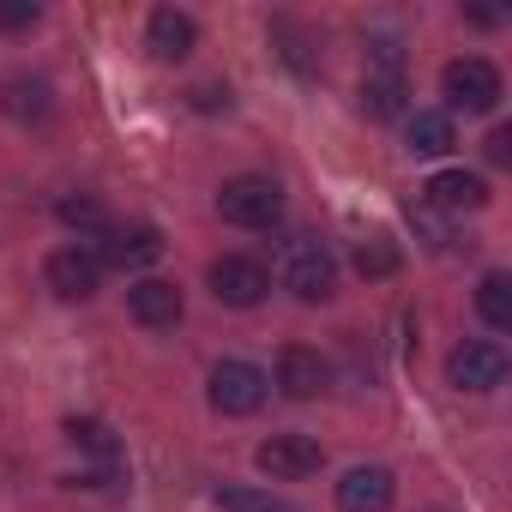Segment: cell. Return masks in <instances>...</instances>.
I'll list each match as a JSON object with an SVG mask.
<instances>
[{
  "mask_svg": "<svg viewBox=\"0 0 512 512\" xmlns=\"http://www.w3.org/2000/svg\"><path fill=\"white\" fill-rule=\"evenodd\" d=\"M61 223H73V229H97V223H103V205H97L91 193H73V199H61Z\"/></svg>",
  "mask_w": 512,
  "mask_h": 512,
  "instance_id": "obj_20",
  "label": "cell"
},
{
  "mask_svg": "<svg viewBox=\"0 0 512 512\" xmlns=\"http://www.w3.org/2000/svg\"><path fill=\"white\" fill-rule=\"evenodd\" d=\"M217 217L235 229H272L284 217V187L272 175H235L217 187Z\"/></svg>",
  "mask_w": 512,
  "mask_h": 512,
  "instance_id": "obj_2",
  "label": "cell"
},
{
  "mask_svg": "<svg viewBox=\"0 0 512 512\" xmlns=\"http://www.w3.org/2000/svg\"><path fill=\"white\" fill-rule=\"evenodd\" d=\"M37 25V0H0V31H19Z\"/></svg>",
  "mask_w": 512,
  "mask_h": 512,
  "instance_id": "obj_23",
  "label": "cell"
},
{
  "mask_svg": "<svg viewBox=\"0 0 512 512\" xmlns=\"http://www.w3.org/2000/svg\"><path fill=\"white\" fill-rule=\"evenodd\" d=\"M266 392H272V380L253 362H217L211 368V410H223V416H253L266 404Z\"/></svg>",
  "mask_w": 512,
  "mask_h": 512,
  "instance_id": "obj_4",
  "label": "cell"
},
{
  "mask_svg": "<svg viewBox=\"0 0 512 512\" xmlns=\"http://www.w3.org/2000/svg\"><path fill=\"white\" fill-rule=\"evenodd\" d=\"M145 43H151L157 61H187L193 43H199V25H193V13H181V7H157L151 25H145Z\"/></svg>",
  "mask_w": 512,
  "mask_h": 512,
  "instance_id": "obj_12",
  "label": "cell"
},
{
  "mask_svg": "<svg viewBox=\"0 0 512 512\" xmlns=\"http://www.w3.org/2000/svg\"><path fill=\"white\" fill-rule=\"evenodd\" d=\"M476 314L494 326V332H512V278L506 272H488L476 284Z\"/></svg>",
  "mask_w": 512,
  "mask_h": 512,
  "instance_id": "obj_16",
  "label": "cell"
},
{
  "mask_svg": "<svg viewBox=\"0 0 512 512\" xmlns=\"http://www.w3.org/2000/svg\"><path fill=\"white\" fill-rule=\"evenodd\" d=\"M103 260L109 266H157L163 260V235L151 229V223H133V229H109V241H103Z\"/></svg>",
  "mask_w": 512,
  "mask_h": 512,
  "instance_id": "obj_14",
  "label": "cell"
},
{
  "mask_svg": "<svg viewBox=\"0 0 512 512\" xmlns=\"http://www.w3.org/2000/svg\"><path fill=\"white\" fill-rule=\"evenodd\" d=\"M67 434H73V446H85V452H97V458H115V440H109L103 422H67Z\"/></svg>",
  "mask_w": 512,
  "mask_h": 512,
  "instance_id": "obj_21",
  "label": "cell"
},
{
  "mask_svg": "<svg viewBox=\"0 0 512 512\" xmlns=\"http://www.w3.org/2000/svg\"><path fill=\"white\" fill-rule=\"evenodd\" d=\"M97 284H103V260H97V253H85V247H61V253H49V290H55V296H67V302H91Z\"/></svg>",
  "mask_w": 512,
  "mask_h": 512,
  "instance_id": "obj_8",
  "label": "cell"
},
{
  "mask_svg": "<svg viewBox=\"0 0 512 512\" xmlns=\"http://www.w3.org/2000/svg\"><path fill=\"white\" fill-rule=\"evenodd\" d=\"M362 109L374 115V121H392L398 109H404V79H362Z\"/></svg>",
  "mask_w": 512,
  "mask_h": 512,
  "instance_id": "obj_17",
  "label": "cell"
},
{
  "mask_svg": "<svg viewBox=\"0 0 512 512\" xmlns=\"http://www.w3.org/2000/svg\"><path fill=\"white\" fill-rule=\"evenodd\" d=\"M127 314H133L139 326H151V332H163V326H181V314H187V302H181V290H175L169 278H139V284L127 290Z\"/></svg>",
  "mask_w": 512,
  "mask_h": 512,
  "instance_id": "obj_9",
  "label": "cell"
},
{
  "mask_svg": "<svg viewBox=\"0 0 512 512\" xmlns=\"http://www.w3.org/2000/svg\"><path fill=\"white\" fill-rule=\"evenodd\" d=\"M392 494H398V482H392L386 464H356V470H344V482H338V506H344V512H386Z\"/></svg>",
  "mask_w": 512,
  "mask_h": 512,
  "instance_id": "obj_11",
  "label": "cell"
},
{
  "mask_svg": "<svg viewBox=\"0 0 512 512\" xmlns=\"http://www.w3.org/2000/svg\"><path fill=\"white\" fill-rule=\"evenodd\" d=\"M326 380H332V368L320 362V350L290 344V350L278 356V386H284L290 398H320V392H326Z\"/></svg>",
  "mask_w": 512,
  "mask_h": 512,
  "instance_id": "obj_13",
  "label": "cell"
},
{
  "mask_svg": "<svg viewBox=\"0 0 512 512\" xmlns=\"http://www.w3.org/2000/svg\"><path fill=\"white\" fill-rule=\"evenodd\" d=\"M410 223H416V229L428 235V247H446V217H440V211H434L428 199H416V205H410Z\"/></svg>",
  "mask_w": 512,
  "mask_h": 512,
  "instance_id": "obj_22",
  "label": "cell"
},
{
  "mask_svg": "<svg viewBox=\"0 0 512 512\" xmlns=\"http://www.w3.org/2000/svg\"><path fill=\"white\" fill-rule=\"evenodd\" d=\"M356 272H362V278H392V272H398V247H392L386 235L362 241V247H356Z\"/></svg>",
  "mask_w": 512,
  "mask_h": 512,
  "instance_id": "obj_19",
  "label": "cell"
},
{
  "mask_svg": "<svg viewBox=\"0 0 512 512\" xmlns=\"http://www.w3.org/2000/svg\"><path fill=\"white\" fill-rule=\"evenodd\" d=\"M440 91H446V103L464 109V115H494V109H500V67L482 61V55H458V61H446Z\"/></svg>",
  "mask_w": 512,
  "mask_h": 512,
  "instance_id": "obj_3",
  "label": "cell"
},
{
  "mask_svg": "<svg viewBox=\"0 0 512 512\" xmlns=\"http://www.w3.org/2000/svg\"><path fill=\"white\" fill-rule=\"evenodd\" d=\"M253 464H260L272 482H302V476H314V470L326 464V452H320V440H308V434H272V440H260Z\"/></svg>",
  "mask_w": 512,
  "mask_h": 512,
  "instance_id": "obj_7",
  "label": "cell"
},
{
  "mask_svg": "<svg viewBox=\"0 0 512 512\" xmlns=\"http://www.w3.org/2000/svg\"><path fill=\"white\" fill-rule=\"evenodd\" d=\"M446 380H452L458 392H494V386L506 380V350H500L494 338H470V344H458V350L446 356Z\"/></svg>",
  "mask_w": 512,
  "mask_h": 512,
  "instance_id": "obj_6",
  "label": "cell"
},
{
  "mask_svg": "<svg viewBox=\"0 0 512 512\" xmlns=\"http://www.w3.org/2000/svg\"><path fill=\"white\" fill-rule=\"evenodd\" d=\"M193 103H199V109H217V103L229 109V91H223V85H205V91H193Z\"/></svg>",
  "mask_w": 512,
  "mask_h": 512,
  "instance_id": "obj_24",
  "label": "cell"
},
{
  "mask_svg": "<svg viewBox=\"0 0 512 512\" xmlns=\"http://www.w3.org/2000/svg\"><path fill=\"white\" fill-rule=\"evenodd\" d=\"M217 506H223V512H296L290 500L260 494V488H217Z\"/></svg>",
  "mask_w": 512,
  "mask_h": 512,
  "instance_id": "obj_18",
  "label": "cell"
},
{
  "mask_svg": "<svg viewBox=\"0 0 512 512\" xmlns=\"http://www.w3.org/2000/svg\"><path fill=\"white\" fill-rule=\"evenodd\" d=\"M506 145H512L506 133H488V157H494V163H506Z\"/></svg>",
  "mask_w": 512,
  "mask_h": 512,
  "instance_id": "obj_25",
  "label": "cell"
},
{
  "mask_svg": "<svg viewBox=\"0 0 512 512\" xmlns=\"http://www.w3.org/2000/svg\"><path fill=\"white\" fill-rule=\"evenodd\" d=\"M278 278H284L290 296H302V302H326L332 284H338V260H332V247H326V241H314V235H290V241L278 247Z\"/></svg>",
  "mask_w": 512,
  "mask_h": 512,
  "instance_id": "obj_1",
  "label": "cell"
},
{
  "mask_svg": "<svg viewBox=\"0 0 512 512\" xmlns=\"http://www.w3.org/2000/svg\"><path fill=\"white\" fill-rule=\"evenodd\" d=\"M205 278H211V296H217L223 308H253V302H266V290H272L266 266L247 260V253H223V260H211Z\"/></svg>",
  "mask_w": 512,
  "mask_h": 512,
  "instance_id": "obj_5",
  "label": "cell"
},
{
  "mask_svg": "<svg viewBox=\"0 0 512 512\" xmlns=\"http://www.w3.org/2000/svg\"><path fill=\"white\" fill-rule=\"evenodd\" d=\"M422 199H428L440 217H458V211H482V205H488V181H482V175H470V169H440V175L422 187Z\"/></svg>",
  "mask_w": 512,
  "mask_h": 512,
  "instance_id": "obj_10",
  "label": "cell"
},
{
  "mask_svg": "<svg viewBox=\"0 0 512 512\" xmlns=\"http://www.w3.org/2000/svg\"><path fill=\"white\" fill-rule=\"evenodd\" d=\"M404 145H410L416 157H446V151L458 145L452 115H440V109H416V115L404 121Z\"/></svg>",
  "mask_w": 512,
  "mask_h": 512,
  "instance_id": "obj_15",
  "label": "cell"
}]
</instances>
